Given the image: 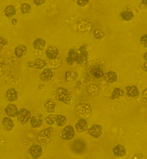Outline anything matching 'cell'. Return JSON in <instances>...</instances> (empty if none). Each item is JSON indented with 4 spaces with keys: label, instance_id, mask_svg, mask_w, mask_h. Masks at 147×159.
I'll return each instance as SVG.
<instances>
[{
    "label": "cell",
    "instance_id": "52a82bcc",
    "mask_svg": "<svg viewBox=\"0 0 147 159\" xmlns=\"http://www.w3.org/2000/svg\"><path fill=\"white\" fill-rule=\"evenodd\" d=\"M17 117L19 121L21 122V124L25 125V124H26L30 121L31 114H30V111L29 110L26 108H23L21 109L20 111H18Z\"/></svg>",
    "mask_w": 147,
    "mask_h": 159
},
{
    "label": "cell",
    "instance_id": "681fc988",
    "mask_svg": "<svg viewBox=\"0 0 147 159\" xmlns=\"http://www.w3.org/2000/svg\"><path fill=\"white\" fill-rule=\"evenodd\" d=\"M143 57H144V59H145V61H146V53H145V54H143Z\"/></svg>",
    "mask_w": 147,
    "mask_h": 159
},
{
    "label": "cell",
    "instance_id": "d6986e66",
    "mask_svg": "<svg viewBox=\"0 0 147 159\" xmlns=\"http://www.w3.org/2000/svg\"><path fill=\"white\" fill-rule=\"evenodd\" d=\"M6 97L9 102H15L19 98V93L15 88H10L6 90Z\"/></svg>",
    "mask_w": 147,
    "mask_h": 159
},
{
    "label": "cell",
    "instance_id": "e575fe53",
    "mask_svg": "<svg viewBox=\"0 0 147 159\" xmlns=\"http://www.w3.org/2000/svg\"><path fill=\"white\" fill-rule=\"evenodd\" d=\"M45 122L49 125H53V124H55V121H54V114L48 115V116L45 118Z\"/></svg>",
    "mask_w": 147,
    "mask_h": 159
},
{
    "label": "cell",
    "instance_id": "ffe728a7",
    "mask_svg": "<svg viewBox=\"0 0 147 159\" xmlns=\"http://www.w3.org/2000/svg\"><path fill=\"white\" fill-rule=\"evenodd\" d=\"M79 74L75 70H68L65 74V79L68 83H72L78 79Z\"/></svg>",
    "mask_w": 147,
    "mask_h": 159
},
{
    "label": "cell",
    "instance_id": "ee69618b",
    "mask_svg": "<svg viewBox=\"0 0 147 159\" xmlns=\"http://www.w3.org/2000/svg\"><path fill=\"white\" fill-rule=\"evenodd\" d=\"M18 23V20L16 19H12V24L14 25V26H16Z\"/></svg>",
    "mask_w": 147,
    "mask_h": 159
},
{
    "label": "cell",
    "instance_id": "ba28073f",
    "mask_svg": "<svg viewBox=\"0 0 147 159\" xmlns=\"http://www.w3.org/2000/svg\"><path fill=\"white\" fill-rule=\"evenodd\" d=\"M87 129H88V135L94 139H99L102 135L103 126L99 124H94Z\"/></svg>",
    "mask_w": 147,
    "mask_h": 159
},
{
    "label": "cell",
    "instance_id": "4fadbf2b",
    "mask_svg": "<svg viewBox=\"0 0 147 159\" xmlns=\"http://www.w3.org/2000/svg\"><path fill=\"white\" fill-rule=\"evenodd\" d=\"M52 77H53V71L49 68H45L40 74V79L45 83H48L52 80Z\"/></svg>",
    "mask_w": 147,
    "mask_h": 159
},
{
    "label": "cell",
    "instance_id": "1f68e13d",
    "mask_svg": "<svg viewBox=\"0 0 147 159\" xmlns=\"http://www.w3.org/2000/svg\"><path fill=\"white\" fill-rule=\"evenodd\" d=\"M94 38L97 40H101L103 39L105 36V32L104 30H103L102 29L100 28H96L95 30H94L93 33Z\"/></svg>",
    "mask_w": 147,
    "mask_h": 159
},
{
    "label": "cell",
    "instance_id": "c3c4849f",
    "mask_svg": "<svg viewBox=\"0 0 147 159\" xmlns=\"http://www.w3.org/2000/svg\"><path fill=\"white\" fill-rule=\"evenodd\" d=\"M43 88H44V86H43V85H41H41H39V89H40V90H41Z\"/></svg>",
    "mask_w": 147,
    "mask_h": 159
},
{
    "label": "cell",
    "instance_id": "8fae6325",
    "mask_svg": "<svg viewBox=\"0 0 147 159\" xmlns=\"http://www.w3.org/2000/svg\"><path fill=\"white\" fill-rule=\"evenodd\" d=\"M29 152H30V155L33 158H38L42 155L43 149L40 145L34 144L30 147Z\"/></svg>",
    "mask_w": 147,
    "mask_h": 159
},
{
    "label": "cell",
    "instance_id": "3957f363",
    "mask_svg": "<svg viewBox=\"0 0 147 159\" xmlns=\"http://www.w3.org/2000/svg\"><path fill=\"white\" fill-rule=\"evenodd\" d=\"M92 30V23L88 19H84L77 23V31L81 34H88Z\"/></svg>",
    "mask_w": 147,
    "mask_h": 159
},
{
    "label": "cell",
    "instance_id": "5bb4252c",
    "mask_svg": "<svg viewBox=\"0 0 147 159\" xmlns=\"http://www.w3.org/2000/svg\"><path fill=\"white\" fill-rule=\"evenodd\" d=\"M75 128L78 131L79 133H83L88 128V124L87 120L84 118H80L75 125Z\"/></svg>",
    "mask_w": 147,
    "mask_h": 159
},
{
    "label": "cell",
    "instance_id": "30bf717a",
    "mask_svg": "<svg viewBox=\"0 0 147 159\" xmlns=\"http://www.w3.org/2000/svg\"><path fill=\"white\" fill-rule=\"evenodd\" d=\"M60 54V51L57 47L54 46H48L45 50V54L47 58L49 60H55L57 58L58 55Z\"/></svg>",
    "mask_w": 147,
    "mask_h": 159
},
{
    "label": "cell",
    "instance_id": "d590c367",
    "mask_svg": "<svg viewBox=\"0 0 147 159\" xmlns=\"http://www.w3.org/2000/svg\"><path fill=\"white\" fill-rule=\"evenodd\" d=\"M7 40L6 39H4L2 37H0V52L2 51V49L6 47V45H7Z\"/></svg>",
    "mask_w": 147,
    "mask_h": 159
},
{
    "label": "cell",
    "instance_id": "8992f818",
    "mask_svg": "<svg viewBox=\"0 0 147 159\" xmlns=\"http://www.w3.org/2000/svg\"><path fill=\"white\" fill-rule=\"evenodd\" d=\"M61 137L63 140L70 141L73 140L75 137V129L73 125H66L65 128L61 130Z\"/></svg>",
    "mask_w": 147,
    "mask_h": 159
},
{
    "label": "cell",
    "instance_id": "ab89813d",
    "mask_svg": "<svg viewBox=\"0 0 147 159\" xmlns=\"http://www.w3.org/2000/svg\"><path fill=\"white\" fill-rule=\"evenodd\" d=\"M5 74V65L4 63H0V77Z\"/></svg>",
    "mask_w": 147,
    "mask_h": 159
},
{
    "label": "cell",
    "instance_id": "bcb514c9",
    "mask_svg": "<svg viewBox=\"0 0 147 159\" xmlns=\"http://www.w3.org/2000/svg\"><path fill=\"white\" fill-rule=\"evenodd\" d=\"M146 92H147L146 89H145V90H144V91H143V95H144L143 97H144V99H145V100H146V98H147Z\"/></svg>",
    "mask_w": 147,
    "mask_h": 159
},
{
    "label": "cell",
    "instance_id": "603a6c76",
    "mask_svg": "<svg viewBox=\"0 0 147 159\" xmlns=\"http://www.w3.org/2000/svg\"><path fill=\"white\" fill-rule=\"evenodd\" d=\"M5 111H6V114H7L8 116L13 118V117L17 116L19 110H18V107L14 105V104H9V105L6 106Z\"/></svg>",
    "mask_w": 147,
    "mask_h": 159
},
{
    "label": "cell",
    "instance_id": "816d5d0a",
    "mask_svg": "<svg viewBox=\"0 0 147 159\" xmlns=\"http://www.w3.org/2000/svg\"><path fill=\"white\" fill-rule=\"evenodd\" d=\"M0 60H1V56H0Z\"/></svg>",
    "mask_w": 147,
    "mask_h": 159
},
{
    "label": "cell",
    "instance_id": "44dd1931",
    "mask_svg": "<svg viewBox=\"0 0 147 159\" xmlns=\"http://www.w3.org/2000/svg\"><path fill=\"white\" fill-rule=\"evenodd\" d=\"M134 12L132 11H130V10H123V11H121V13H120V18L123 21H126V22L131 21L134 19Z\"/></svg>",
    "mask_w": 147,
    "mask_h": 159
},
{
    "label": "cell",
    "instance_id": "4dcf8cb0",
    "mask_svg": "<svg viewBox=\"0 0 147 159\" xmlns=\"http://www.w3.org/2000/svg\"><path fill=\"white\" fill-rule=\"evenodd\" d=\"M68 57L71 58L72 59H73L75 61V63H77L79 60V53L77 51V50H75V49H70L68 53Z\"/></svg>",
    "mask_w": 147,
    "mask_h": 159
},
{
    "label": "cell",
    "instance_id": "d4e9b609",
    "mask_svg": "<svg viewBox=\"0 0 147 159\" xmlns=\"http://www.w3.org/2000/svg\"><path fill=\"white\" fill-rule=\"evenodd\" d=\"M45 45H46V43L41 38H37L33 43V47L37 51H42L43 49L45 48Z\"/></svg>",
    "mask_w": 147,
    "mask_h": 159
},
{
    "label": "cell",
    "instance_id": "7c38bea8",
    "mask_svg": "<svg viewBox=\"0 0 147 159\" xmlns=\"http://www.w3.org/2000/svg\"><path fill=\"white\" fill-rule=\"evenodd\" d=\"M30 125L33 128H39L43 124L42 114H36L30 117Z\"/></svg>",
    "mask_w": 147,
    "mask_h": 159
},
{
    "label": "cell",
    "instance_id": "9c48e42d",
    "mask_svg": "<svg viewBox=\"0 0 147 159\" xmlns=\"http://www.w3.org/2000/svg\"><path fill=\"white\" fill-rule=\"evenodd\" d=\"M86 144L85 142L81 139H76L73 143V150L77 154H81L85 151Z\"/></svg>",
    "mask_w": 147,
    "mask_h": 159
},
{
    "label": "cell",
    "instance_id": "5b68a950",
    "mask_svg": "<svg viewBox=\"0 0 147 159\" xmlns=\"http://www.w3.org/2000/svg\"><path fill=\"white\" fill-rule=\"evenodd\" d=\"M79 53V60L77 64L80 66H84L87 64L88 59V52L87 50V46L83 45L77 49Z\"/></svg>",
    "mask_w": 147,
    "mask_h": 159
},
{
    "label": "cell",
    "instance_id": "7a4b0ae2",
    "mask_svg": "<svg viewBox=\"0 0 147 159\" xmlns=\"http://www.w3.org/2000/svg\"><path fill=\"white\" fill-rule=\"evenodd\" d=\"M52 131H53V129L51 126L40 131L37 136V142H39L41 145L48 144L51 141Z\"/></svg>",
    "mask_w": 147,
    "mask_h": 159
},
{
    "label": "cell",
    "instance_id": "277c9868",
    "mask_svg": "<svg viewBox=\"0 0 147 159\" xmlns=\"http://www.w3.org/2000/svg\"><path fill=\"white\" fill-rule=\"evenodd\" d=\"M75 111L80 116L88 118L92 113L91 107L87 103H79L75 107Z\"/></svg>",
    "mask_w": 147,
    "mask_h": 159
},
{
    "label": "cell",
    "instance_id": "f35d334b",
    "mask_svg": "<svg viewBox=\"0 0 147 159\" xmlns=\"http://www.w3.org/2000/svg\"><path fill=\"white\" fill-rule=\"evenodd\" d=\"M47 0H34V2L36 6H41L42 4L45 3Z\"/></svg>",
    "mask_w": 147,
    "mask_h": 159
},
{
    "label": "cell",
    "instance_id": "7402d4cb",
    "mask_svg": "<svg viewBox=\"0 0 147 159\" xmlns=\"http://www.w3.org/2000/svg\"><path fill=\"white\" fill-rule=\"evenodd\" d=\"M2 125H3L4 129H6V131H10L14 129V126H15V124H14L13 120L10 117H5V118L2 119Z\"/></svg>",
    "mask_w": 147,
    "mask_h": 159
},
{
    "label": "cell",
    "instance_id": "d6a6232c",
    "mask_svg": "<svg viewBox=\"0 0 147 159\" xmlns=\"http://www.w3.org/2000/svg\"><path fill=\"white\" fill-rule=\"evenodd\" d=\"M88 92L90 94H91V95H95L99 92V86H97V85L94 84V83H91V84H90L88 86Z\"/></svg>",
    "mask_w": 147,
    "mask_h": 159
},
{
    "label": "cell",
    "instance_id": "f6af8a7d",
    "mask_svg": "<svg viewBox=\"0 0 147 159\" xmlns=\"http://www.w3.org/2000/svg\"><path fill=\"white\" fill-rule=\"evenodd\" d=\"M27 64H28L29 67H30V68L34 67V62H29Z\"/></svg>",
    "mask_w": 147,
    "mask_h": 159
},
{
    "label": "cell",
    "instance_id": "2e32d148",
    "mask_svg": "<svg viewBox=\"0 0 147 159\" xmlns=\"http://www.w3.org/2000/svg\"><path fill=\"white\" fill-rule=\"evenodd\" d=\"M104 79L108 84H113L118 81V74L113 70L108 71L107 74H104Z\"/></svg>",
    "mask_w": 147,
    "mask_h": 159
},
{
    "label": "cell",
    "instance_id": "6da1fadb",
    "mask_svg": "<svg viewBox=\"0 0 147 159\" xmlns=\"http://www.w3.org/2000/svg\"><path fill=\"white\" fill-rule=\"evenodd\" d=\"M55 95H56L57 99L61 102L66 104V105H69L73 99L71 92L65 87H58L57 89L56 92H55Z\"/></svg>",
    "mask_w": 147,
    "mask_h": 159
},
{
    "label": "cell",
    "instance_id": "ac0fdd59",
    "mask_svg": "<svg viewBox=\"0 0 147 159\" xmlns=\"http://www.w3.org/2000/svg\"><path fill=\"white\" fill-rule=\"evenodd\" d=\"M27 51H28V49H27L26 46L23 45V44H19L15 49V56L19 58H23V57H24L26 55V54L27 53Z\"/></svg>",
    "mask_w": 147,
    "mask_h": 159
},
{
    "label": "cell",
    "instance_id": "7dc6e473",
    "mask_svg": "<svg viewBox=\"0 0 147 159\" xmlns=\"http://www.w3.org/2000/svg\"><path fill=\"white\" fill-rule=\"evenodd\" d=\"M142 69H143V70L145 71V72L147 70V69H146V62H145V63L143 64V66H142Z\"/></svg>",
    "mask_w": 147,
    "mask_h": 159
},
{
    "label": "cell",
    "instance_id": "f1b7e54d",
    "mask_svg": "<svg viewBox=\"0 0 147 159\" xmlns=\"http://www.w3.org/2000/svg\"><path fill=\"white\" fill-rule=\"evenodd\" d=\"M16 14V9L13 5H8L4 10V15L6 18L14 17Z\"/></svg>",
    "mask_w": 147,
    "mask_h": 159
},
{
    "label": "cell",
    "instance_id": "484cf974",
    "mask_svg": "<svg viewBox=\"0 0 147 159\" xmlns=\"http://www.w3.org/2000/svg\"><path fill=\"white\" fill-rule=\"evenodd\" d=\"M124 94H125V92L123 89L116 87V88L114 89V90L112 91L111 94L110 99L111 100L119 99V98H122L123 96H124Z\"/></svg>",
    "mask_w": 147,
    "mask_h": 159
},
{
    "label": "cell",
    "instance_id": "9a60e30c",
    "mask_svg": "<svg viewBox=\"0 0 147 159\" xmlns=\"http://www.w3.org/2000/svg\"><path fill=\"white\" fill-rule=\"evenodd\" d=\"M126 92H127V95L130 98H138L139 96V90L136 86L131 85V86H127L126 88Z\"/></svg>",
    "mask_w": 147,
    "mask_h": 159
},
{
    "label": "cell",
    "instance_id": "60d3db41",
    "mask_svg": "<svg viewBox=\"0 0 147 159\" xmlns=\"http://www.w3.org/2000/svg\"><path fill=\"white\" fill-rule=\"evenodd\" d=\"M75 88H76V90H81L83 88V83L80 81L77 82V84H76V86H75Z\"/></svg>",
    "mask_w": 147,
    "mask_h": 159
},
{
    "label": "cell",
    "instance_id": "cb8c5ba5",
    "mask_svg": "<svg viewBox=\"0 0 147 159\" xmlns=\"http://www.w3.org/2000/svg\"><path fill=\"white\" fill-rule=\"evenodd\" d=\"M54 121H55V124L60 127L65 126L67 123V118L62 114H54Z\"/></svg>",
    "mask_w": 147,
    "mask_h": 159
},
{
    "label": "cell",
    "instance_id": "7bdbcfd3",
    "mask_svg": "<svg viewBox=\"0 0 147 159\" xmlns=\"http://www.w3.org/2000/svg\"><path fill=\"white\" fill-rule=\"evenodd\" d=\"M84 83H91V79H90V77H85V79H84Z\"/></svg>",
    "mask_w": 147,
    "mask_h": 159
},
{
    "label": "cell",
    "instance_id": "8d00e7d4",
    "mask_svg": "<svg viewBox=\"0 0 147 159\" xmlns=\"http://www.w3.org/2000/svg\"><path fill=\"white\" fill-rule=\"evenodd\" d=\"M90 0H76L77 5L80 7H86L89 3Z\"/></svg>",
    "mask_w": 147,
    "mask_h": 159
},
{
    "label": "cell",
    "instance_id": "b9f144b4",
    "mask_svg": "<svg viewBox=\"0 0 147 159\" xmlns=\"http://www.w3.org/2000/svg\"><path fill=\"white\" fill-rule=\"evenodd\" d=\"M66 62H67V63L69 64V66H73L75 64V61L73 59H72L71 58H69V57H68V58H66Z\"/></svg>",
    "mask_w": 147,
    "mask_h": 159
},
{
    "label": "cell",
    "instance_id": "74e56055",
    "mask_svg": "<svg viewBox=\"0 0 147 159\" xmlns=\"http://www.w3.org/2000/svg\"><path fill=\"white\" fill-rule=\"evenodd\" d=\"M140 41H141V43L144 46V47H146V46H147V35L146 34H145L143 36H141Z\"/></svg>",
    "mask_w": 147,
    "mask_h": 159
},
{
    "label": "cell",
    "instance_id": "e0dca14e",
    "mask_svg": "<svg viewBox=\"0 0 147 159\" xmlns=\"http://www.w3.org/2000/svg\"><path fill=\"white\" fill-rule=\"evenodd\" d=\"M127 150L124 146L121 144H118L113 147V153L114 155L118 157H123L126 155Z\"/></svg>",
    "mask_w": 147,
    "mask_h": 159
},
{
    "label": "cell",
    "instance_id": "4316f807",
    "mask_svg": "<svg viewBox=\"0 0 147 159\" xmlns=\"http://www.w3.org/2000/svg\"><path fill=\"white\" fill-rule=\"evenodd\" d=\"M45 107L46 108L47 112L49 113V114H52V113L55 112L57 108V103L52 99L47 100L45 102Z\"/></svg>",
    "mask_w": 147,
    "mask_h": 159
},
{
    "label": "cell",
    "instance_id": "f546056e",
    "mask_svg": "<svg viewBox=\"0 0 147 159\" xmlns=\"http://www.w3.org/2000/svg\"><path fill=\"white\" fill-rule=\"evenodd\" d=\"M46 66V62L45 60L41 59V58H37L34 62V67L36 69L41 70Z\"/></svg>",
    "mask_w": 147,
    "mask_h": 159
},
{
    "label": "cell",
    "instance_id": "83f0119b",
    "mask_svg": "<svg viewBox=\"0 0 147 159\" xmlns=\"http://www.w3.org/2000/svg\"><path fill=\"white\" fill-rule=\"evenodd\" d=\"M91 74L95 77V79H102L103 77L104 76V70L99 66H95L93 69L91 70Z\"/></svg>",
    "mask_w": 147,
    "mask_h": 159
},
{
    "label": "cell",
    "instance_id": "f907efd6",
    "mask_svg": "<svg viewBox=\"0 0 147 159\" xmlns=\"http://www.w3.org/2000/svg\"><path fill=\"white\" fill-rule=\"evenodd\" d=\"M69 1H71V2H75L76 0H69Z\"/></svg>",
    "mask_w": 147,
    "mask_h": 159
},
{
    "label": "cell",
    "instance_id": "836d02e7",
    "mask_svg": "<svg viewBox=\"0 0 147 159\" xmlns=\"http://www.w3.org/2000/svg\"><path fill=\"white\" fill-rule=\"evenodd\" d=\"M31 5L29 3H23L21 5V11L23 14H30L31 12Z\"/></svg>",
    "mask_w": 147,
    "mask_h": 159
}]
</instances>
